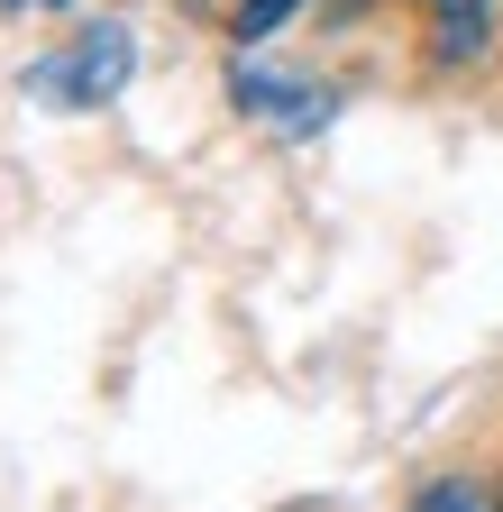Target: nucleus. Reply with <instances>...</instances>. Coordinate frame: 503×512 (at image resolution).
I'll list each match as a JSON object with an SVG mask.
<instances>
[{
    "mask_svg": "<svg viewBox=\"0 0 503 512\" xmlns=\"http://www.w3.org/2000/svg\"><path fill=\"white\" fill-rule=\"evenodd\" d=\"M293 10H302V0H238V37L257 46V37H275V28H284Z\"/></svg>",
    "mask_w": 503,
    "mask_h": 512,
    "instance_id": "nucleus-3",
    "label": "nucleus"
},
{
    "mask_svg": "<svg viewBox=\"0 0 503 512\" xmlns=\"http://www.w3.org/2000/svg\"><path fill=\"white\" fill-rule=\"evenodd\" d=\"M129 37H119V28H92L74 55H55V64H37V74H28V92H46V101H65V110H101L119 83H129Z\"/></svg>",
    "mask_w": 503,
    "mask_h": 512,
    "instance_id": "nucleus-1",
    "label": "nucleus"
},
{
    "mask_svg": "<svg viewBox=\"0 0 503 512\" xmlns=\"http://www.w3.org/2000/svg\"><path fill=\"white\" fill-rule=\"evenodd\" d=\"M412 512H494V503H485L476 485H430V494H421Z\"/></svg>",
    "mask_w": 503,
    "mask_h": 512,
    "instance_id": "nucleus-4",
    "label": "nucleus"
},
{
    "mask_svg": "<svg viewBox=\"0 0 503 512\" xmlns=\"http://www.w3.org/2000/svg\"><path fill=\"white\" fill-rule=\"evenodd\" d=\"M238 101L257 110V119H275V128H293V138H311V128L339 110L321 83H275V74H238Z\"/></svg>",
    "mask_w": 503,
    "mask_h": 512,
    "instance_id": "nucleus-2",
    "label": "nucleus"
},
{
    "mask_svg": "<svg viewBox=\"0 0 503 512\" xmlns=\"http://www.w3.org/2000/svg\"><path fill=\"white\" fill-rule=\"evenodd\" d=\"M37 10H55V0H37Z\"/></svg>",
    "mask_w": 503,
    "mask_h": 512,
    "instance_id": "nucleus-5",
    "label": "nucleus"
}]
</instances>
